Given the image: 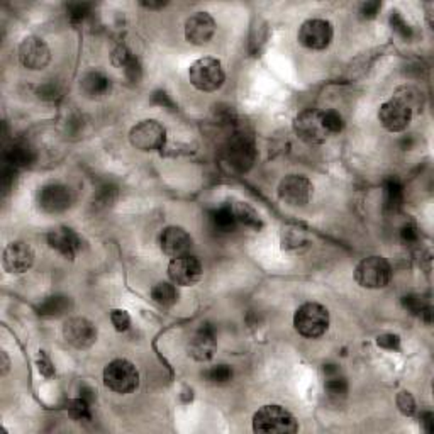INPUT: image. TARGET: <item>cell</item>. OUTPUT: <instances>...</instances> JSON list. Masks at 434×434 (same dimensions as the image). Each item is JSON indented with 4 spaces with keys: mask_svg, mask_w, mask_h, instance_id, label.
Listing matches in <instances>:
<instances>
[{
    "mask_svg": "<svg viewBox=\"0 0 434 434\" xmlns=\"http://www.w3.org/2000/svg\"><path fill=\"white\" fill-rule=\"evenodd\" d=\"M63 336L76 349H87L97 341V327L85 317H72L65 323Z\"/></svg>",
    "mask_w": 434,
    "mask_h": 434,
    "instance_id": "13",
    "label": "cell"
},
{
    "mask_svg": "<svg viewBox=\"0 0 434 434\" xmlns=\"http://www.w3.org/2000/svg\"><path fill=\"white\" fill-rule=\"evenodd\" d=\"M188 80L200 92H216L224 85V68L217 58H199L188 68Z\"/></svg>",
    "mask_w": 434,
    "mask_h": 434,
    "instance_id": "3",
    "label": "cell"
},
{
    "mask_svg": "<svg viewBox=\"0 0 434 434\" xmlns=\"http://www.w3.org/2000/svg\"><path fill=\"white\" fill-rule=\"evenodd\" d=\"M104 384L116 393H131L140 385V371L129 360H112L104 368Z\"/></svg>",
    "mask_w": 434,
    "mask_h": 434,
    "instance_id": "6",
    "label": "cell"
},
{
    "mask_svg": "<svg viewBox=\"0 0 434 434\" xmlns=\"http://www.w3.org/2000/svg\"><path fill=\"white\" fill-rule=\"evenodd\" d=\"M397 407L404 415H412L415 412V400L411 395V392H399L395 399Z\"/></svg>",
    "mask_w": 434,
    "mask_h": 434,
    "instance_id": "40",
    "label": "cell"
},
{
    "mask_svg": "<svg viewBox=\"0 0 434 434\" xmlns=\"http://www.w3.org/2000/svg\"><path fill=\"white\" fill-rule=\"evenodd\" d=\"M112 89V82L104 72L92 70L82 76L80 80V90L85 94V97L92 98V100H98V98H104L109 96Z\"/></svg>",
    "mask_w": 434,
    "mask_h": 434,
    "instance_id": "21",
    "label": "cell"
},
{
    "mask_svg": "<svg viewBox=\"0 0 434 434\" xmlns=\"http://www.w3.org/2000/svg\"><path fill=\"white\" fill-rule=\"evenodd\" d=\"M253 431L266 434H292L299 431L297 419L282 406H263L253 415Z\"/></svg>",
    "mask_w": 434,
    "mask_h": 434,
    "instance_id": "1",
    "label": "cell"
},
{
    "mask_svg": "<svg viewBox=\"0 0 434 434\" xmlns=\"http://www.w3.org/2000/svg\"><path fill=\"white\" fill-rule=\"evenodd\" d=\"M312 182L304 175H287L279 185V197L290 207H304L312 199Z\"/></svg>",
    "mask_w": 434,
    "mask_h": 434,
    "instance_id": "9",
    "label": "cell"
},
{
    "mask_svg": "<svg viewBox=\"0 0 434 434\" xmlns=\"http://www.w3.org/2000/svg\"><path fill=\"white\" fill-rule=\"evenodd\" d=\"M224 156L229 165L238 171H248L257 160L253 138L241 129H235L224 146Z\"/></svg>",
    "mask_w": 434,
    "mask_h": 434,
    "instance_id": "4",
    "label": "cell"
},
{
    "mask_svg": "<svg viewBox=\"0 0 434 434\" xmlns=\"http://www.w3.org/2000/svg\"><path fill=\"white\" fill-rule=\"evenodd\" d=\"M294 131L307 144H323L331 136L324 126L323 111L317 109H305L299 112L294 119Z\"/></svg>",
    "mask_w": 434,
    "mask_h": 434,
    "instance_id": "7",
    "label": "cell"
},
{
    "mask_svg": "<svg viewBox=\"0 0 434 434\" xmlns=\"http://www.w3.org/2000/svg\"><path fill=\"white\" fill-rule=\"evenodd\" d=\"M90 9H92L90 3H72V6H68V16H70L72 23H82L85 17H89Z\"/></svg>",
    "mask_w": 434,
    "mask_h": 434,
    "instance_id": "41",
    "label": "cell"
},
{
    "mask_svg": "<svg viewBox=\"0 0 434 434\" xmlns=\"http://www.w3.org/2000/svg\"><path fill=\"white\" fill-rule=\"evenodd\" d=\"M36 365H38V370H39V373L43 375V377L51 378L54 375L53 362H51V358H50L48 355H46L45 351H39L38 353V358H36Z\"/></svg>",
    "mask_w": 434,
    "mask_h": 434,
    "instance_id": "43",
    "label": "cell"
},
{
    "mask_svg": "<svg viewBox=\"0 0 434 434\" xmlns=\"http://www.w3.org/2000/svg\"><path fill=\"white\" fill-rule=\"evenodd\" d=\"M231 209H232V213H235L238 224H243L244 228L254 229V231L263 228V221H261L260 214H258L257 210L250 206V204L235 202V204H231Z\"/></svg>",
    "mask_w": 434,
    "mask_h": 434,
    "instance_id": "26",
    "label": "cell"
},
{
    "mask_svg": "<svg viewBox=\"0 0 434 434\" xmlns=\"http://www.w3.org/2000/svg\"><path fill=\"white\" fill-rule=\"evenodd\" d=\"M96 390L92 389V387H89V385H82V389H80V397H82V399H85L87 402H90L92 404L94 400H96Z\"/></svg>",
    "mask_w": 434,
    "mask_h": 434,
    "instance_id": "47",
    "label": "cell"
},
{
    "mask_svg": "<svg viewBox=\"0 0 434 434\" xmlns=\"http://www.w3.org/2000/svg\"><path fill=\"white\" fill-rule=\"evenodd\" d=\"M202 265L197 258L185 254V257L171 258L169 265V276L171 283L182 287L195 285L200 279H202Z\"/></svg>",
    "mask_w": 434,
    "mask_h": 434,
    "instance_id": "14",
    "label": "cell"
},
{
    "mask_svg": "<svg viewBox=\"0 0 434 434\" xmlns=\"http://www.w3.org/2000/svg\"><path fill=\"white\" fill-rule=\"evenodd\" d=\"M324 390H326L327 397H329L331 400L339 402V400H343L348 395V382H346V378L339 377V373L331 375V377H326Z\"/></svg>",
    "mask_w": 434,
    "mask_h": 434,
    "instance_id": "30",
    "label": "cell"
},
{
    "mask_svg": "<svg viewBox=\"0 0 434 434\" xmlns=\"http://www.w3.org/2000/svg\"><path fill=\"white\" fill-rule=\"evenodd\" d=\"M393 98H397V100L402 102L404 105H407V107L411 109L412 114H414L415 111H419V109L422 107V94L419 92L415 87L412 85H402L399 87V89L393 92Z\"/></svg>",
    "mask_w": 434,
    "mask_h": 434,
    "instance_id": "28",
    "label": "cell"
},
{
    "mask_svg": "<svg viewBox=\"0 0 434 434\" xmlns=\"http://www.w3.org/2000/svg\"><path fill=\"white\" fill-rule=\"evenodd\" d=\"M151 299L153 302L160 305V307H171L177 304L178 292L175 289V283L160 282L151 289Z\"/></svg>",
    "mask_w": 434,
    "mask_h": 434,
    "instance_id": "27",
    "label": "cell"
},
{
    "mask_svg": "<svg viewBox=\"0 0 434 434\" xmlns=\"http://www.w3.org/2000/svg\"><path fill=\"white\" fill-rule=\"evenodd\" d=\"M90 406L92 404L87 402L85 399L78 397V399H72L68 402V414H70L72 419L75 421H90L92 419V412H90Z\"/></svg>",
    "mask_w": 434,
    "mask_h": 434,
    "instance_id": "33",
    "label": "cell"
},
{
    "mask_svg": "<svg viewBox=\"0 0 434 434\" xmlns=\"http://www.w3.org/2000/svg\"><path fill=\"white\" fill-rule=\"evenodd\" d=\"M72 309V301L67 295H51L46 297L41 304L38 305V312L43 317H60L65 316Z\"/></svg>",
    "mask_w": 434,
    "mask_h": 434,
    "instance_id": "25",
    "label": "cell"
},
{
    "mask_svg": "<svg viewBox=\"0 0 434 434\" xmlns=\"http://www.w3.org/2000/svg\"><path fill=\"white\" fill-rule=\"evenodd\" d=\"M155 98H158V104L163 105V107H173V102H171V98L165 92H158Z\"/></svg>",
    "mask_w": 434,
    "mask_h": 434,
    "instance_id": "48",
    "label": "cell"
},
{
    "mask_svg": "<svg viewBox=\"0 0 434 434\" xmlns=\"http://www.w3.org/2000/svg\"><path fill=\"white\" fill-rule=\"evenodd\" d=\"M216 329L210 324H202L192 338L188 339L187 351L197 362H207L214 356L216 351Z\"/></svg>",
    "mask_w": 434,
    "mask_h": 434,
    "instance_id": "17",
    "label": "cell"
},
{
    "mask_svg": "<svg viewBox=\"0 0 434 434\" xmlns=\"http://www.w3.org/2000/svg\"><path fill=\"white\" fill-rule=\"evenodd\" d=\"M214 32H216V21L207 12H195L185 23V38L191 45H207L213 39Z\"/></svg>",
    "mask_w": 434,
    "mask_h": 434,
    "instance_id": "18",
    "label": "cell"
},
{
    "mask_svg": "<svg viewBox=\"0 0 434 434\" xmlns=\"http://www.w3.org/2000/svg\"><path fill=\"white\" fill-rule=\"evenodd\" d=\"M0 358H2V375H7V371H9V367H10L9 356H7L6 351H2L0 353Z\"/></svg>",
    "mask_w": 434,
    "mask_h": 434,
    "instance_id": "49",
    "label": "cell"
},
{
    "mask_svg": "<svg viewBox=\"0 0 434 434\" xmlns=\"http://www.w3.org/2000/svg\"><path fill=\"white\" fill-rule=\"evenodd\" d=\"M294 326L301 336L309 339L321 338L329 327V312L317 302H305L295 311Z\"/></svg>",
    "mask_w": 434,
    "mask_h": 434,
    "instance_id": "2",
    "label": "cell"
},
{
    "mask_svg": "<svg viewBox=\"0 0 434 434\" xmlns=\"http://www.w3.org/2000/svg\"><path fill=\"white\" fill-rule=\"evenodd\" d=\"M355 280L363 289H384L392 280V266L384 257L363 258L355 268Z\"/></svg>",
    "mask_w": 434,
    "mask_h": 434,
    "instance_id": "5",
    "label": "cell"
},
{
    "mask_svg": "<svg viewBox=\"0 0 434 434\" xmlns=\"http://www.w3.org/2000/svg\"><path fill=\"white\" fill-rule=\"evenodd\" d=\"M129 141L140 151H158L166 144V129L155 119H146L129 131Z\"/></svg>",
    "mask_w": 434,
    "mask_h": 434,
    "instance_id": "8",
    "label": "cell"
},
{
    "mask_svg": "<svg viewBox=\"0 0 434 434\" xmlns=\"http://www.w3.org/2000/svg\"><path fill=\"white\" fill-rule=\"evenodd\" d=\"M116 197H118V187L111 184V182H105L100 187H97L96 193H94V206L100 207V209L102 207L112 206Z\"/></svg>",
    "mask_w": 434,
    "mask_h": 434,
    "instance_id": "32",
    "label": "cell"
},
{
    "mask_svg": "<svg viewBox=\"0 0 434 434\" xmlns=\"http://www.w3.org/2000/svg\"><path fill=\"white\" fill-rule=\"evenodd\" d=\"M134 60H136V56H134L133 51L127 48V46L119 45L118 48L112 51V56H111L112 65H114L116 68H121L122 72L126 70V68L129 67Z\"/></svg>",
    "mask_w": 434,
    "mask_h": 434,
    "instance_id": "34",
    "label": "cell"
},
{
    "mask_svg": "<svg viewBox=\"0 0 434 434\" xmlns=\"http://www.w3.org/2000/svg\"><path fill=\"white\" fill-rule=\"evenodd\" d=\"M144 7H148V9H160V7H165L166 3L165 2H160V3H155V2H143Z\"/></svg>",
    "mask_w": 434,
    "mask_h": 434,
    "instance_id": "50",
    "label": "cell"
},
{
    "mask_svg": "<svg viewBox=\"0 0 434 434\" xmlns=\"http://www.w3.org/2000/svg\"><path fill=\"white\" fill-rule=\"evenodd\" d=\"M36 96L45 102H56L61 97V89L56 82H46L36 89Z\"/></svg>",
    "mask_w": 434,
    "mask_h": 434,
    "instance_id": "37",
    "label": "cell"
},
{
    "mask_svg": "<svg viewBox=\"0 0 434 434\" xmlns=\"http://www.w3.org/2000/svg\"><path fill=\"white\" fill-rule=\"evenodd\" d=\"M399 238L406 246H414V244H417L419 239H421V232H419V228L414 222H407V224H404L402 228H400Z\"/></svg>",
    "mask_w": 434,
    "mask_h": 434,
    "instance_id": "38",
    "label": "cell"
},
{
    "mask_svg": "<svg viewBox=\"0 0 434 434\" xmlns=\"http://www.w3.org/2000/svg\"><path fill=\"white\" fill-rule=\"evenodd\" d=\"M377 345L380 346V348L389 349V351H397V349H400V338H399V334H393V333L378 334Z\"/></svg>",
    "mask_w": 434,
    "mask_h": 434,
    "instance_id": "42",
    "label": "cell"
},
{
    "mask_svg": "<svg viewBox=\"0 0 434 434\" xmlns=\"http://www.w3.org/2000/svg\"><path fill=\"white\" fill-rule=\"evenodd\" d=\"M21 63L24 65L28 70H43L50 65L51 61V50L46 45L45 39L38 38V36H28L21 41L19 50Z\"/></svg>",
    "mask_w": 434,
    "mask_h": 434,
    "instance_id": "11",
    "label": "cell"
},
{
    "mask_svg": "<svg viewBox=\"0 0 434 434\" xmlns=\"http://www.w3.org/2000/svg\"><path fill=\"white\" fill-rule=\"evenodd\" d=\"M192 243V236L178 226H169V228L163 229L162 236H160L162 251L170 258L185 257V254L191 253Z\"/></svg>",
    "mask_w": 434,
    "mask_h": 434,
    "instance_id": "19",
    "label": "cell"
},
{
    "mask_svg": "<svg viewBox=\"0 0 434 434\" xmlns=\"http://www.w3.org/2000/svg\"><path fill=\"white\" fill-rule=\"evenodd\" d=\"M111 323L116 327V331L124 333V331L129 329L131 326V317L124 309H112L111 311Z\"/></svg>",
    "mask_w": 434,
    "mask_h": 434,
    "instance_id": "39",
    "label": "cell"
},
{
    "mask_svg": "<svg viewBox=\"0 0 434 434\" xmlns=\"http://www.w3.org/2000/svg\"><path fill=\"white\" fill-rule=\"evenodd\" d=\"M210 226L219 235H229V232L236 231L238 228V221H236L235 213H232L231 206H221L210 213Z\"/></svg>",
    "mask_w": 434,
    "mask_h": 434,
    "instance_id": "24",
    "label": "cell"
},
{
    "mask_svg": "<svg viewBox=\"0 0 434 434\" xmlns=\"http://www.w3.org/2000/svg\"><path fill=\"white\" fill-rule=\"evenodd\" d=\"M402 305L407 312L412 314V316L426 317V321L431 323V307H429V304L424 301V297H421V295H406V297L402 299Z\"/></svg>",
    "mask_w": 434,
    "mask_h": 434,
    "instance_id": "29",
    "label": "cell"
},
{
    "mask_svg": "<svg viewBox=\"0 0 434 434\" xmlns=\"http://www.w3.org/2000/svg\"><path fill=\"white\" fill-rule=\"evenodd\" d=\"M411 119V109L393 97L390 100L384 102L380 105V111H378V121L390 133H400V131H404L409 126Z\"/></svg>",
    "mask_w": 434,
    "mask_h": 434,
    "instance_id": "16",
    "label": "cell"
},
{
    "mask_svg": "<svg viewBox=\"0 0 434 434\" xmlns=\"http://www.w3.org/2000/svg\"><path fill=\"white\" fill-rule=\"evenodd\" d=\"M382 193H384V209L389 213H397L400 210L404 204V185L400 184L399 178L389 177L382 185Z\"/></svg>",
    "mask_w": 434,
    "mask_h": 434,
    "instance_id": "23",
    "label": "cell"
},
{
    "mask_svg": "<svg viewBox=\"0 0 434 434\" xmlns=\"http://www.w3.org/2000/svg\"><path fill=\"white\" fill-rule=\"evenodd\" d=\"M73 202V193L67 185L58 184H46L39 188L38 192V204L41 210L48 214H60L65 213Z\"/></svg>",
    "mask_w": 434,
    "mask_h": 434,
    "instance_id": "12",
    "label": "cell"
},
{
    "mask_svg": "<svg viewBox=\"0 0 434 434\" xmlns=\"http://www.w3.org/2000/svg\"><path fill=\"white\" fill-rule=\"evenodd\" d=\"M421 424H422V428H424L426 433H433V429H434V415H433V412H429V411L422 412V414H421Z\"/></svg>",
    "mask_w": 434,
    "mask_h": 434,
    "instance_id": "46",
    "label": "cell"
},
{
    "mask_svg": "<svg viewBox=\"0 0 434 434\" xmlns=\"http://www.w3.org/2000/svg\"><path fill=\"white\" fill-rule=\"evenodd\" d=\"M14 178H16V169H12L10 165H6L2 170V177H0V182H2L3 191H9L10 185L14 184Z\"/></svg>",
    "mask_w": 434,
    "mask_h": 434,
    "instance_id": "45",
    "label": "cell"
},
{
    "mask_svg": "<svg viewBox=\"0 0 434 434\" xmlns=\"http://www.w3.org/2000/svg\"><path fill=\"white\" fill-rule=\"evenodd\" d=\"M382 9V3L377 2V0H373V2H365L360 6V16L363 17V19H373V17H377V14L380 12Z\"/></svg>",
    "mask_w": 434,
    "mask_h": 434,
    "instance_id": "44",
    "label": "cell"
},
{
    "mask_svg": "<svg viewBox=\"0 0 434 434\" xmlns=\"http://www.w3.org/2000/svg\"><path fill=\"white\" fill-rule=\"evenodd\" d=\"M323 121L326 126L327 133L329 134H338L345 129V121H343L341 114L336 111H324L323 112Z\"/></svg>",
    "mask_w": 434,
    "mask_h": 434,
    "instance_id": "36",
    "label": "cell"
},
{
    "mask_svg": "<svg viewBox=\"0 0 434 434\" xmlns=\"http://www.w3.org/2000/svg\"><path fill=\"white\" fill-rule=\"evenodd\" d=\"M48 244L51 250L61 254L65 260H73L82 248L78 235L73 229L63 228V226L48 232Z\"/></svg>",
    "mask_w": 434,
    "mask_h": 434,
    "instance_id": "20",
    "label": "cell"
},
{
    "mask_svg": "<svg viewBox=\"0 0 434 434\" xmlns=\"http://www.w3.org/2000/svg\"><path fill=\"white\" fill-rule=\"evenodd\" d=\"M206 380L209 384L214 385H222L231 382L232 378V368L229 365H214V367L207 368L206 373H204Z\"/></svg>",
    "mask_w": 434,
    "mask_h": 434,
    "instance_id": "31",
    "label": "cell"
},
{
    "mask_svg": "<svg viewBox=\"0 0 434 434\" xmlns=\"http://www.w3.org/2000/svg\"><path fill=\"white\" fill-rule=\"evenodd\" d=\"M34 251L28 243L14 241L3 250L2 266L10 275H21L34 265Z\"/></svg>",
    "mask_w": 434,
    "mask_h": 434,
    "instance_id": "15",
    "label": "cell"
},
{
    "mask_svg": "<svg viewBox=\"0 0 434 434\" xmlns=\"http://www.w3.org/2000/svg\"><path fill=\"white\" fill-rule=\"evenodd\" d=\"M3 158H6V165H10L12 169H28L36 162L38 155L36 149L25 141H16L3 151Z\"/></svg>",
    "mask_w": 434,
    "mask_h": 434,
    "instance_id": "22",
    "label": "cell"
},
{
    "mask_svg": "<svg viewBox=\"0 0 434 434\" xmlns=\"http://www.w3.org/2000/svg\"><path fill=\"white\" fill-rule=\"evenodd\" d=\"M390 25H392L393 31L404 39H411L412 34H414V29L407 24V21L404 19V17L400 16V12H397V10H393L392 16H390Z\"/></svg>",
    "mask_w": 434,
    "mask_h": 434,
    "instance_id": "35",
    "label": "cell"
},
{
    "mask_svg": "<svg viewBox=\"0 0 434 434\" xmlns=\"http://www.w3.org/2000/svg\"><path fill=\"white\" fill-rule=\"evenodd\" d=\"M333 25L329 21L324 19H309L299 29V43L307 50H326L333 41Z\"/></svg>",
    "mask_w": 434,
    "mask_h": 434,
    "instance_id": "10",
    "label": "cell"
}]
</instances>
